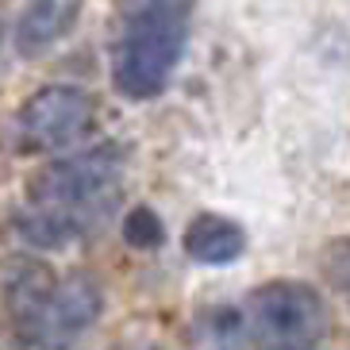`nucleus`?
I'll use <instances>...</instances> for the list:
<instances>
[{
    "label": "nucleus",
    "mask_w": 350,
    "mask_h": 350,
    "mask_svg": "<svg viewBox=\"0 0 350 350\" xmlns=\"http://www.w3.org/2000/svg\"><path fill=\"white\" fill-rule=\"evenodd\" d=\"M120 181L124 146L116 143H96L89 150L54 158L27 185V204L16 212V235L35 250L66 247L116 208Z\"/></svg>",
    "instance_id": "obj_1"
},
{
    "label": "nucleus",
    "mask_w": 350,
    "mask_h": 350,
    "mask_svg": "<svg viewBox=\"0 0 350 350\" xmlns=\"http://www.w3.org/2000/svg\"><path fill=\"white\" fill-rule=\"evenodd\" d=\"M189 42V0H139L112 51V85L127 100H154L174 81Z\"/></svg>",
    "instance_id": "obj_2"
},
{
    "label": "nucleus",
    "mask_w": 350,
    "mask_h": 350,
    "mask_svg": "<svg viewBox=\"0 0 350 350\" xmlns=\"http://www.w3.org/2000/svg\"><path fill=\"white\" fill-rule=\"evenodd\" d=\"M327 323V300L316 285L278 278L235 308V350H319Z\"/></svg>",
    "instance_id": "obj_3"
},
{
    "label": "nucleus",
    "mask_w": 350,
    "mask_h": 350,
    "mask_svg": "<svg viewBox=\"0 0 350 350\" xmlns=\"http://www.w3.org/2000/svg\"><path fill=\"white\" fill-rule=\"evenodd\" d=\"M100 312H104V293L96 285V278L77 273V278L54 281L39 312L23 323L20 342L27 350H73L85 331H93Z\"/></svg>",
    "instance_id": "obj_4"
},
{
    "label": "nucleus",
    "mask_w": 350,
    "mask_h": 350,
    "mask_svg": "<svg viewBox=\"0 0 350 350\" xmlns=\"http://www.w3.org/2000/svg\"><path fill=\"white\" fill-rule=\"evenodd\" d=\"M96 104L81 85H42L20 108L16 131L27 150H62L93 127Z\"/></svg>",
    "instance_id": "obj_5"
},
{
    "label": "nucleus",
    "mask_w": 350,
    "mask_h": 350,
    "mask_svg": "<svg viewBox=\"0 0 350 350\" xmlns=\"http://www.w3.org/2000/svg\"><path fill=\"white\" fill-rule=\"evenodd\" d=\"M81 8L85 0H27L16 20V35H12L16 51L23 58H42L77 27Z\"/></svg>",
    "instance_id": "obj_6"
},
{
    "label": "nucleus",
    "mask_w": 350,
    "mask_h": 350,
    "mask_svg": "<svg viewBox=\"0 0 350 350\" xmlns=\"http://www.w3.org/2000/svg\"><path fill=\"white\" fill-rule=\"evenodd\" d=\"M54 281H58L54 269L46 262H35V258H16V262H8L0 269V300H4V312H8L16 335L39 312V304L46 300Z\"/></svg>",
    "instance_id": "obj_7"
},
{
    "label": "nucleus",
    "mask_w": 350,
    "mask_h": 350,
    "mask_svg": "<svg viewBox=\"0 0 350 350\" xmlns=\"http://www.w3.org/2000/svg\"><path fill=\"white\" fill-rule=\"evenodd\" d=\"M181 247H185V254L193 258V262H200V266H227V262H239V258L247 254V231H243L231 216L200 212V216H193V224L185 227Z\"/></svg>",
    "instance_id": "obj_8"
},
{
    "label": "nucleus",
    "mask_w": 350,
    "mask_h": 350,
    "mask_svg": "<svg viewBox=\"0 0 350 350\" xmlns=\"http://www.w3.org/2000/svg\"><path fill=\"white\" fill-rule=\"evenodd\" d=\"M124 239L131 243V247H139V250H150V247H158L165 239V227H162V219L150 212V208H135L131 216L124 219Z\"/></svg>",
    "instance_id": "obj_9"
},
{
    "label": "nucleus",
    "mask_w": 350,
    "mask_h": 350,
    "mask_svg": "<svg viewBox=\"0 0 350 350\" xmlns=\"http://www.w3.org/2000/svg\"><path fill=\"white\" fill-rule=\"evenodd\" d=\"M323 273L331 278V285L350 288V239H339L323 250Z\"/></svg>",
    "instance_id": "obj_10"
},
{
    "label": "nucleus",
    "mask_w": 350,
    "mask_h": 350,
    "mask_svg": "<svg viewBox=\"0 0 350 350\" xmlns=\"http://www.w3.org/2000/svg\"><path fill=\"white\" fill-rule=\"evenodd\" d=\"M0 51H4V20H0Z\"/></svg>",
    "instance_id": "obj_11"
}]
</instances>
